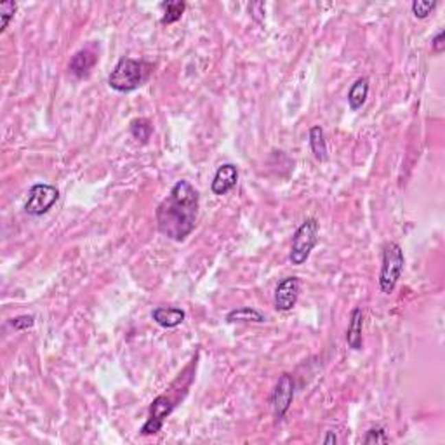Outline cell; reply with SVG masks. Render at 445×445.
<instances>
[{
  "label": "cell",
  "mask_w": 445,
  "mask_h": 445,
  "mask_svg": "<svg viewBox=\"0 0 445 445\" xmlns=\"http://www.w3.org/2000/svg\"><path fill=\"white\" fill-rule=\"evenodd\" d=\"M197 214L198 192L188 181L181 179L157 207V227L167 238L181 242L195 230Z\"/></svg>",
  "instance_id": "obj_1"
},
{
  "label": "cell",
  "mask_w": 445,
  "mask_h": 445,
  "mask_svg": "<svg viewBox=\"0 0 445 445\" xmlns=\"http://www.w3.org/2000/svg\"><path fill=\"white\" fill-rule=\"evenodd\" d=\"M150 65L133 58H122L108 77V86L117 93H133L148 78Z\"/></svg>",
  "instance_id": "obj_2"
},
{
  "label": "cell",
  "mask_w": 445,
  "mask_h": 445,
  "mask_svg": "<svg viewBox=\"0 0 445 445\" xmlns=\"http://www.w3.org/2000/svg\"><path fill=\"white\" fill-rule=\"evenodd\" d=\"M404 251L397 242H389L383 249V264L379 271V289L385 294H391L397 287L404 271Z\"/></svg>",
  "instance_id": "obj_3"
},
{
  "label": "cell",
  "mask_w": 445,
  "mask_h": 445,
  "mask_svg": "<svg viewBox=\"0 0 445 445\" xmlns=\"http://www.w3.org/2000/svg\"><path fill=\"white\" fill-rule=\"evenodd\" d=\"M317 242H319V221L315 218L304 219L293 237V247L289 254L290 263L296 266L306 263Z\"/></svg>",
  "instance_id": "obj_4"
},
{
  "label": "cell",
  "mask_w": 445,
  "mask_h": 445,
  "mask_svg": "<svg viewBox=\"0 0 445 445\" xmlns=\"http://www.w3.org/2000/svg\"><path fill=\"white\" fill-rule=\"evenodd\" d=\"M60 198V192L58 188L47 183H38L30 188L28 193V201L25 204L26 214L30 216H44L45 212H49V209H52V205L58 202Z\"/></svg>",
  "instance_id": "obj_5"
},
{
  "label": "cell",
  "mask_w": 445,
  "mask_h": 445,
  "mask_svg": "<svg viewBox=\"0 0 445 445\" xmlns=\"http://www.w3.org/2000/svg\"><path fill=\"white\" fill-rule=\"evenodd\" d=\"M294 400V379L290 374H282L278 378L277 386L271 393V409L278 421L284 420L289 412L290 404Z\"/></svg>",
  "instance_id": "obj_6"
},
{
  "label": "cell",
  "mask_w": 445,
  "mask_h": 445,
  "mask_svg": "<svg viewBox=\"0 0 445 445\" xmlns=\"http://www.w3.org/2000/svg\"><path fill=\"white\" fill-rule=\"evenodd\" d=\"M174 411V404L167 397L160 395L150 405V418L141 428V435H155L162 430L163 421Z\"/></svg>",
  "instance_id": "obj_7"
},
{
  "label": "cell",
  "mask_w": 445,
  "mask_h": 445,
  "mask_svg": "<svg viewBox=\"0 0 445 445\" xmlns=\"http://www.w3.org/2000/svg\"><path fill=\"white\" fill-rule=\"evenodd\" d=\"M301 280L297 277H286L282 282H278L275 289V308L278 312H290L296 306L299 297Z\"/></svg>",
  "instance_id": "obj_8"
},
{
  "label": "cell",
  "mask_w": 445,
  "mask_h": 445,
  "mask_svg": "<svg viewBox=\"0 0 445 445\" xmlns=\"http://www.w3.org/2000/svg\"><path fill=\"white\" fill-rule=\"evenodd\" d=\"M238 181V169L233 163H223V166L218 167L214 178H212L211 190L214 195H227L228 192L237 186Z\"/></svg>",
  "instance_id": "obj_9"
},
{
  "label": "cell",
  "mask_w": 445,
  "mask_h": 445,
  "mask_svg": "<svg viewBox=\"0 0 445 445\" xmlns=\"http://www.w3.org/2000/svg\"><path fill=\"white\" fill-rule=\"evenodd\" d=\"M362 330H364V312L362 308H355L350 315V323L346 329V343L355 352L362 350V345H364Z\"/></svg>",
  "instance_id": "obj_10"
},
{
  "label": "cell",
  "mask_w": 445,
  "mask_h": 445,
  "mask_svg": "<svg viewBox=\"0 0 445 445\" xmlns=\"http://www.w3.org/2000/svg\"><path fill=\"white\" fill-rule=\"evenodd\" d=\"M186 313L181 308H172V306H157L152 312L153 322L159 323L163 329H174L185 322Z\"/></svg>",
  "instance_id": "obj_11"
},
{
  "label": "cell",
  "mask_w": 445,
  "mask_h": 445,
  "mask_svg": "<svg viewBox=\"0 0 445 445\" xmlns=\"http://www.w3.org/2000/svg\"><path fill=\"white\" fill-rule=\"evenodd\" d=\"M98 56L94 54L91 49H82V51L75 52L70 60V71L77 78H84L91 73L93 67L96 65Z\"/></svg>",
  "instance_id": "obj_12"
},
{
  "label": "cell",
  "mask_w": 445,
  "mask_h": 445,
  "mask_svg": "<svg viewBox=\"0 0 445 445\" xmlns=\"http://www.w3.org/2000/svg\"><path fill=\"white\" fill-rule=\"evenodd\" d=\"M369 96V78L360 77L353 82V86L348 91V104L353 111L364 106Z\"/></svg>",
  "instance_id": "obj_13"
},
{
  "label": "cell",
  "mask_w": 445,
  "mask_h": 445,
  "mask_svg": "<svg viewBox=\"0 0 445 445\" xmlns=\"http://www.w3.org/2000/svg\"><path fill=\"white\" fill-rule=\"evenodd\" d=\"M227 322L230 323H263L264 322V315L256 308H251V306H242V308L231 310L230 313L227 315Z\"/></svg>",
  "instance_id": "obj_14"
},
{
  "label": "cell",
  "mask_w": 445,
  "mask_h": 445,
  "mask_svg": "<svg viewBox=\"0 0 445 445\" xmlns=\"http://www.w3.org/2000/svg\"><path fill=\"white\" fill-rule=\"evenodd\" d=\"M310 148H312V153L315 155L317 160L320 162H326L327 160V143H326V134H323V129L320 126H313L310 129Z\"/></svg>",
  "instance_id": "obj_15"
},
{
  "label": "cell",
  "mask_w": 445,
  "mask_h": 445,
  "mask_svg": "<svg viewBox=\"0 0 445 445\" xmlns=\"http://www.w3.org/2000/svg\"><path fill=\"white\" fill-rule=\"evenodd\" d=\"M162 9V25H172V23L179 21L181 16L185 14L186 2H181V0H169V2H163Z\"/></svg>",
  "instance_id": "obj_16"
},
{
  "label": "cell",
  "mask_w": 445,
  "mask_h": 445,
  "mask_svg": "<svg viewBox=\"0 0 445 445\" xmlns=\"http://www.w3.org/2000/svg\"><path fill=\"white\" fill-rule=\"evenodd\" d=\"M153 133V126L148 119H134L130 122V134L134 139H137L139 143L146 145Z\"/></svg>",
  "instance_id": "obj_17"
},
{
  "label": "cell",
  "mask_w": 445,
  "mask_h": 445,
  "mask_svg": "<svg viewBox=\"0 0 445 445\" xmlns=\"http://www.w3.org/2000/svg\"><path fill=\"white\" fill-rule=\"evenodd\" d=\"M16 9H18V4L12 2V0H5V2L0 4V18H2V23H0V34H4V32L8 30L9 23H11V19L14 18L16 14Z\"/></svg>",
  "instance_id": "obj_18"
},
{
  "label": "cell",
  "mask_w": 445,
  "mask_h": 445,
  "mask_svg": "<svg viewBox=\"0 0 445 445\" xmlns=\"http://www.w3.org/2000/svg\"><path fill=\"white\" fill-rule=\"evenodd\" d=\"M438 2H435V0L433 2H430V0H414V2L411 4V9H412V14H414L415 18L424 19L435 11Z\"/></svg>",
  "instance_id": "obj_19"
},
{
  "label": "cell",
  "mask_w": 445,
  "mask_h": 445,
  "mask_svg": "<svg viewBox=\"0 0 445 445\" xmlns=\"http://www.w3.org/2000/svg\"><path fill=\"white\" fill-rule=\"evenodd\" d=\"M389 437L386 435L385 428H371L367 431V435L364 437V444L372 445V444H388Z\"/></svg>",
  "instance_id": "obj_20"
},
{
  "label": "cell",
  "mask_w": 445,
  "mask_h": 445,
  "mask_svg": "<svg viewBox=\"0 0 445 445\" xmlns=\"http://www.w3.org/2000/svg\"><path fill=\"white\" fill-rule=\"evenodd\" d=\"M34 326H35L34 315H19L11 320V327L14 330H26V329H32Z\"/></svg>",
  "instance_id": "obj_21"
},
{
  "label": "cell",
  "mask_w": 445,
  "mask_h": 445,
  "mask_svg": "<svg viewBox=\"0 0 445 445\" xmlns=\"http://www.w3.org/2000/svg\"><path fill=\"white\" fill-rule=\"evenodd\" d=\"M431 49H433L435 54H442L445 49V42H444V30H438L437 35L431 41Z\"/></svg>",
  "instance_id": "obj_22"
},
{
  "label": "cell",
  "mask_w": 445,
  "mask_h": 445,
  "mask_svg": "<svg viewBox=\"0 0 445 445\" xmlns=\"http://www.w3.org/2000/svg\"><path fill=\"white\" fill-rule=\"evenodd\" d=\"M323 444H327V445H332V444H336V442H338V437H336V435L332 433V431H327V437L323 438Z\"/></svg>",
  "instance_id": "obj_23"
}]
</instances>
